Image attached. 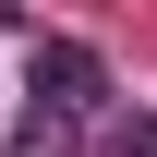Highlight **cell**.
Masks as SVG:
<instances>
[{"instance_id": "2", "label": "cell", "mask_w": 157, "mask_h": 157, "mask_svg": "<svg viewBox=\"0 0 157 157\" xmlns=\"http://www.w3.org/2000/svg\"><path fill=\"white\" fill-rule=\"evenodd\" d=\"M97 157H157V109H133V121H109V145Z\"/></svg>"}, {"instance_id": "1", "label": "cell", "mask_w": 157, "mask_h": 157, "mask_svg": "<svg viewBox=\"0 0 157 157\" xmlns=\"http://www.w3.org/2000/svg\"><path fill=\"white\" fill-rule=\"evenodd\" d=\"M109 121V60L85 36H36L24 48V121H12V157H60Z\"/></svg>"}]
</instances>
